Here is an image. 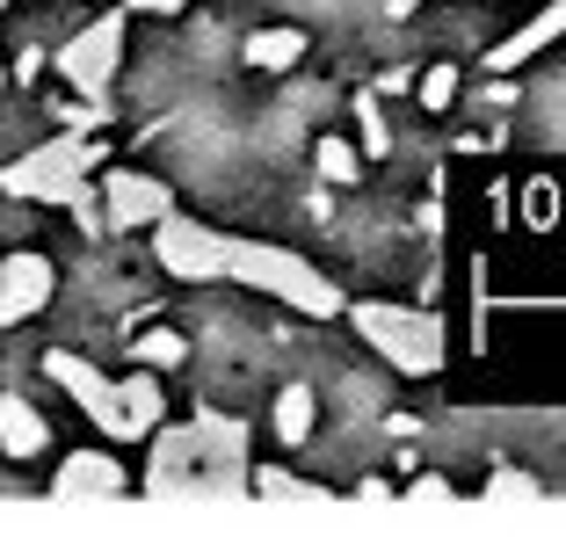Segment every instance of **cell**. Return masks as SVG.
<instances>
[{"label": "cell", "mask_w": 566, "mask_h": 537, "mask_svg": "<svg viewBox=\"0 0 566 537\" xmlns=\"http://www.w3.org/2000/svg\"><path fill=\"white\" fill-rule=\"evenodd\" d=\"M226 276H240L248 291H269V298H283V305H298V313H313V319L342 313V291H334L305 254L269 248V240H233L226 233Z\"/></svg>", "instance_id": "cell-1"}, {"label": "cell", "mask_w": 566, "mask_h": 537, "mask_svg": "<svg viewBox=\"0 0 566 537\" xmlns=\"http://www.w3.org/2000/svg\"><path fill=\"white\" fill-rule=\"evenodd\" d=\"M117 59H124V8L87 22V30L59 51V73L73 81V95H81V102H95V109H102V95H109V81H117Z\"/></svg>", "instance_id": "cell-4"}, {"label": "cell", "mask_w": 566, "mask_h": 537, "mask_svg": "<svg viewBox=\"0 0 566 537\" xmlns=\"http://www.w3.org/2000/svg\"><path fill=\"white\" fill-rule=\"evenodd\" d=\"M124 487H132V472H124L117 457H102V451H73L66 465H59V480H51L59 502H117Z\"/></svg>", "instance_id": "cell-9"}, {"label": "cell", "mask_w": 566, "mask_h": 537, "mask_svg": "<svg viewBox=\"0 0 566 537\" xmlns=\"http://www.w3.org/2000/svg\"><path fill=\"white\" fill-rule=\"evenodd\" d=\"M197 429H160L153 436V472H146V494H182L197 487Z\"/></svg>", "instance_id": "cell-10"}, {"label": "cell", "mask_w": 566, "mask_h": 537, "mask_svg": "<svg viewBox=\"0 0 566 537\" xmlns=\"http://www.w3.org/2000/svg\"><path fill=\"white\" fill-rule=\"evenodd\" d=\"M458 102V66H429L421 73V109H450Z\"/></svg>", "instance_id": "cell-21"}, {"label": "cell", "mask_w": 566, "mask_h": 537, "mask_svg": "<svg viewBox=\"0 0 566 537\" xmlns=\"http://www.w3.org/2000/svg\"><path fill=\"white\" fill-rule=\"evenodd\" d=\"M124 8H146V15H175V8H189V0H124Z\"/></svg>", "instance_id": "cell-25"}, {"label": "cell", "mask_w": 566, "mask_h": 537, "mask_svg": "<svg viewBox=\"0 0 566 537\" xmlns=\"http://www.w3.org/2000/svg\"><path fill=\"white\" fill-rule=\"evenodd\" d=\"M0 8H8V0H0Z\"/></svg>", "instance_id": "cell-26"}, {"label": "cell", "mask_w": 566, "mask_h": 537, "mask_svg": "<svg viewBox=\"0 0 566 537\" xmlns=\"http://www.w3.org/2000/svg\"><path fill=\"white\" fill-rule=\"evenodd\" d=\"M356 117H364V146H370V152H385V146H392V131H385V117H378V102H370V95L356 102Z\"/></svg>", "instance_id": "cell-23"}, {"label": "cell", "mask_w": 566, "mask_h": 537, "mask_svg": "<svg viewBox=\"0 0 566 537\" xmlns=\"http://www.w3.org/2000/svg\"><path fill=\"white\" fill-rule=\"evenodd\" d=\"M313 414H319L313 386H283L276 392V436L283 443H305V436H313Z\"/></svg>", "instance_id": "cell-16"}, {"label": "cell", "mask_w": 566, "mask_h": 537, "mask_svg": "<svg viewBox=\"0 0 566 537\" xmlns=\"http://www.w3.org/2000/svg\"><path fill=\"white\" fill-rule=\"evenodd\" d=\"M87 168H95V138L59 131V138H44V146H30L22 160H8L0 189L22 197V203H73V189L87 182Z\"/></svg>", "instance_id": "cell-3"}, {"label": "cell", "mask_w": 566, "mask_h": 537, "mask_svg": "<svg viewBox=\"0 0 566 537\" xmlns=\"http://www.w3.org/2000/svg\"><path fill=\"white\" fill-rule=\"evenodd\" d=\"M189 429H197V457L203 465H248V429H240V421H226V414H197L189 421Z\"/></svg>", "instance_id": "cell-13"}, {"label": "cell", "mask_w": 566, "mask_h": 537, "mask_svg": "<svg viewBox=\"0 0 566 537\" xmlns=\"http://www.w3.org/2000/svg\"><path fill=\"white\" fill-rule=\"evenodd\" d=\"M313 168L327 175V182H356V175H364V160H356L349 138H319V146H313Z\"/></svg>", "instance_id": "cell-17"}, {"label": "cell", "mask_w": 566, "mask_h": 537, "mask_svg": "<svg viewBox=\"0 0 566 537\" xmlns=\"http://www.w3.org/2000/svg\"><path fill=\"white\" fill-rule=\"evenodd\" d=\"M523 502H545V487H537L531 472H494L486 480V508H523Z\"/></svg>", "instance_id": "cell-18"}, {"label": "cell", "mask_w": 566, "mask_h": 537, "mask_svg": "<svg viewBox=\"0 0 566 537\" xmlns=\"http://www.w3.org/2000/svg\"><path fill=\"white\" fill-rule=\"evenodd\" d=\"M450 502H458V494H450V480H436V472L407 487V508H450Z\"/></svg>", "instance_id": "cell-22"}, {"label": "cell", "mask_w": 566, "mask_h": 537, "mask_svg": "<svg viewBox=\"0 0 566 537\" xmlns=\"http://www.w3.org/2000/svg\"><path fill=\"white\" fill-rule=\"evenodd\" d=\"M559 36H566V0H552L545 15H531L516 36H501V44L486 51V73H516L523 59H537V51H545V44H559Z\"/></svg>", "instance_id": "cell-11"}, {"label": "cell", "mask_w": 566, "mask_h": 537, "mask_svg": "<svg viewBox=\"0 0 566 537\" xmlns=\"http://www.w3.org/2000/svg\"><path fill=\"white\" fill-rule=\"evenodd\" d=\"M240 59H248L254 73H283V66H298V59H305V30H254Z\"/></svg>", "instance_id": "cell-15"}, {"label": "cell", "mask_w": 566, "mask_h": 537, "mask_svg": "<svg viewBox=\"0 0 566 537\" xmlns=\"http://www.w3.org/2000/svg\"><path fill=\"white\" fill-rule=\"evenodd\" d=\"M175 211V197H167L160 175H138V168H117L102 175V219H109V233H132V225H153Z\"/></svg>", "instance_id": "cell-6"}, {"label": "cell", "mask_w": 566, "mask_h": 537, "mask_svg": "<svg viewBox=\"0 0 566 537\" xmlns=\"http://www.w3.org/2000/svg\"><path fill=\"white\" fill-rule=\"evenodd\" d=\"M44 378L51 386H66L73 392V407H81L95 429H109V436H124V407H117V386L102 378L95 364H81V356H66V349H51L44 356Z\"/></svg>", "instance_id": "cell-7"}, {"label": "cell", "mask_w": 566, "mask_h": 537, "mask_svg": "<svg viewBox=\"0 0 566 537\" xmlns=\"http://www.w3.org/2000/svg\"><path fill=\"white\" fill-rule=\"evenodd\" d=\"M153 248H160V268H167V276H182V284H211V276H226V233H211L203 219H182V211L153 219Z\"/></svg>", "instance_id": "cell-5"}, {"label": "cell", "mask_w": 566, "mask_h": 537, "mask_svg": "<svg viewBox=\"0 0 566 537\" xmlns=\"http://www.w3.org/2000/svg\"><path fill=\"white\" fill-rule=\"evenodd\" d=\"M342 313H349V327L392 370H407V378H436L443 370L450 341H443V319L436 313H415V305H342Z\"/></svg>", "instance_id": "cell-2"}, {"label": "cell", "mask_w": 566, "mask_h": 537, "mask_svg": "<svg viewBox=\"0 0 566 537\" xmlns=\"http://www.w3.org/2000/svg\"><path fill=\"white\" fill-rule=\"evenodd\" d=\"M356 502H370V508H385V502H392V487H385V480H364V487H356Z\"/></svg>", "instance_id": "cell-24"}, {"label": "cell", "mask_w": 566, "mask_h": 537, "mask_svg": "<svg viewBox=\"0 0 566 537\" xmlns=\"http://www.w3.org/2000/svg\"><path fill=\"white\" fill-rule=\"evenodd\" d=\"M44 443H51L44 414H36L22 392H8V400H0V451H8V457H36Z\"/></svg>", "instance_id": "cell-12"}, {"label": "cell", "mask_w": 566, "mask_h": 537, "mask_svg": "<svg viewBox=\"0 0 566 537\" xmlns=\"http://www.w3.org/2000/svg\"><path fill=\"white\" fill-rule=\"evenodd\" d=\"M117 407H124V436H153V429H160V386H153L146 364L117 386Z\"/></svg>", "instance_id": "cell-14"}, {"label": "cell", "mask_w": 566, "mask_h": 537, "mask_svg": "<svg viewBox=\"0 0 566 537\" xmlns=\"http://www.w3.org/2000/svg\"><path fill=\"white\" fill-rule=\"evenodd\" d=\"M59 291V268L44 254H8L0 262V327H15V319H36Z\"/></svg>", "instance_id": "cell-8"}, {"label": "cell", "mask_w": 566, "mask_h": 537, "mask_svg": "<svg viewBox=\"0 0 566 537\" xmlns=\"http://www.w3.org/2000/svg\"><path fill=\"white\" fill-rule=\"evenodd\" d=\"M132 356H138L146 370H167V364H182V356H189V341H182V335H167V327H153V335L132 341Z\"/></svg>", "instance_id": "cell-19"}, {"label": "cell", "mask_w": 566, "mask_h": 537, "mask_svg": "<svg viewBox=\"0 0 566 537\" xmlns=\"http://www.w3.org/2000/svg\"><path fill=\"white\" fill-rule=\"evenodd\" d=\"M254 487H262L269 494V502H327V494H319V487H305V480H291V472H276V465H262V472H254Z\"/></svg>", "instance_id": "cell-20"}]
</instances>
